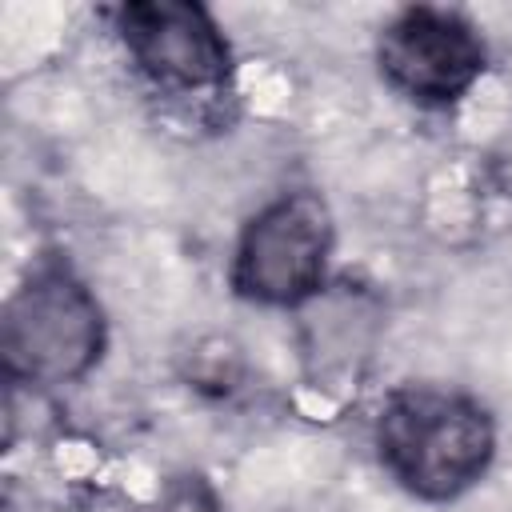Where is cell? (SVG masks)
Returning <instances> with one entry per match:
<instances>
[{
	"label": "cell",
	"mask_w": 512,
	"mask_h": 512,
	"mask_svg": "<svg viewBox=\"0 0 512 512\" xmlns=\"http://www.w3.org/2000/svg\"><path fill=\"white\" fill-rule=\"evenodd\" d=\"M332 212L316 192H284L268 200L232 248L228 284L240 300L264 308H304L328 288Z\"/></svg>",
	"instance_id": "cell-3"
},
{
	"label": "cell",
	"mask_w": 512,
	"mask_h": 512,
	"mask_svg": "<svg viewBox=\"0 0 512 512\" xmlns=\"http://www.w3.org/2000/svg\"><path fill=\"white\" fill-rule=\"evenodd\" d=\"M128 60L160 92H212L232 72V44L196 0H132L116 8Z\"/></svg>",
	"instance_id": "cell-5"
},
{
	"label": "cell",
	"mask_w": 512,
	"mask_h": 512,
	"mask_svg": "<svg viewBox=\"0 0 512 512\" xmlns=\"http://www.w3.org/2000/svg\"><path fill=\"white\" fill-rule=\"evenodd\" d=\"M152 512H224V508L216 488L200 472H180L160 488Z\"/></svg>",
	"instance_id": "cell-7"
},
{
	"label": "cell",
	"mask_w": 512,
	"mask_h": 512,
	"mask_svg": "<svg viewBox=\"0 0 512 512\" xmlns=\"http://www.w3.org/2000/svg\"><path fill=\"white\" fill-rule=\"evenodd\" d=\"M376 456L404 492L444 504L468 492L492 468L496 420L464 392L404 384L380 404Z\"/></svg>",
	"instance_id": "cell-1"
},
{
	"label": "cell",
	"mask_w": 512,
	"mask_h": 512,
	"mask_svg": "<svg viewBox=\"0 0 512 512\" xmlns=\"http://www.w3.org/2000/svg\"><path fill=\"white\" fill-rule=\"evenodd\" d=\"M376 64L388 88L424 108L456 104L484 72L480 32L456 8L408 4L376 36Z\"/></svg>",
	"instance_id": "cell-4"
},
{
	"label": "cell",
	"mask_w": 512,
	"mask_h": 512,
	"mask_svg": "<svg viewBox=\"0 0 512 512\" xmlns=\"http://www.w3.org/2000/svg\"><path fill=\"white\" fill-rule=\"evenodd\" d=\"M104 344V308L64 260L36 264L4 304L0 364L12 384H76L100 364Z\"/></svg>",
	"instance_id": "cell-2"
},
{
	"label": "cell",
	"mask_w": 512,
	"mask_h": 512,
	"mask_svg": "<svg viewBox=\"0 0 512 512\" xmlns=\"http://www.w3.org/2000/svg\"><path fill=\"white\" fill-rule=\"evenodd\" d=\"M300 312V356L320 388H336L360 376L380 336V304L348 284L316 292Z\"/></svg>",
	"instance_id": "cell-6"
}]
</instances>
